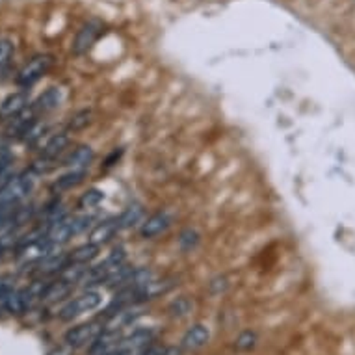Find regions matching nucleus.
<instances>
[{"label":"nucleus","instance_id":"nucleus-1","mask_svg":"<svg viewBox=\"0 0 355 355\" xmlns=\"http://www.w3.org/2000/svg\"><path fill=\"white\" fill-rule=\"evenodd\" d=\"M34 190V173H19L8 182V187L0 192V209H15L24 199L28 198V193Z\"/></svg>","mask_w":355,"mask_h":355},{"label":"nucleus","instance_id":"nucleus-2","mask_svg":"<svg viewBox=\"0 0 355 355\" xmlns=\"http://www.w3.org/2000/svg\"><path fill=\"white\" fill-rule=\"evenodd\" d=\"M54 58L51 54H40V56H34V58L30 60L28 64L23 65V69L17 73V82L19 87H23V89H28L35 84V82H40L43 76L47 75L49 69L53 67Z\"/></svg>","mask_w":355,"mask_h":355},{"label":"nucleus","instance_id":"nucleus-3","mask_svg":"<svg viewBox=\"0 0 355 355\" xmlns=\"http://www.w3.org/2000/svg\"><path fill=\"white\" fill-rule=\"evenodd\" d=\"M101 302H103V297H101L99 292H95V291L84 292V294L73 297L67 305L62 307V311L58 313L60 320L62 322L75 320V318L86 315V313H89V311H95V309L101 305Z\"/></svg>","mask_w":355,"mask_h":355},{"label":"nucleus","instance_id":"nucleus-4","mask_svg":"<svg viewBox=\"0 0 355 355\" xmlns=\"http://www.w3.org/2000/svg\"><path fill=\"white\" fill-rule=\"evenodd\" d=\"M105 329L106 327L103 322H87V324L71 327L69 331L65 333L64 340L65 344H69L71 348H80L86 344H94Z\"/></svg>","mask_w":355,"mask_h":355},{"label":"nucleus","instance_id":"nucleus-5","mask_svg":"<svg viewBox=\"0 0 355 355\" xmlns=\"http://www.w3.org/2000/svg\"><path fill=\"white\" fill-rule=\"evenodd\" d=\"M30 105L28 94L26 92H15L8 95L6 99L0 103V121L10 123L17 116H21Z\"/></svg>","mask_w":355,"mask_h":355},{"label":"nucleus","instance_id":"nucleus-6","mask_svg":"<svg viewBox=\"0 0 355 355\" xmlns=\"http://www.w3.org/2000/svg\"><path fill=\"white\" fill-rule=\"evenodd\" d=\"M76 234L75 216H64L58 221H54L47 227V239L56 245L67 244Z\"/></svg>","mask_w":355,"mask_h":355},{"label":"nucleus","instance_id":"nucleus-7","mask_svg":"<svg viewBox=\"0 0 355 355\" xmlns=\"http://www.w3.org/2000/svg\"><path fill=\"white\" fill-rule=\"evenodd\" d=\"M101 34V24L97 21H89L78 30V34L75 37V43H73V53L75 54H84L87 53L92 45H94L97 37Z\"/></svg>","mask_w":355,"mask_h":355},{"label":"nucleus","instance_id":"nucleus-8","mask_svg":"<svg viewBox=\"0 0 355 355\" xmlns=\"http://www.w3.org/2000/svg\"><path fill=\"white\" fill-rule=\"evenodd\" d=\"M60 103H62V89L60 87H49L30 106L35 112V116H41V114H49V112L56 110Z\"/></svg>","mask_w":355,"mask_h":355},{"label":"nucleus","instance_id":"nucleus-9","mask_svg":"<svg viewBox=\"0 0 355 355\" xmlns=\"http://www.w3.org/2000/svg\"><path fill=\"white\" fill-rule=\"evenodd\" d=\"M169 225H171V218L168 212H155L141 223L140 234L144 239H155L158 234H162Z\"/></svg>","mask_w":355,"mask_h":355},{"label":"nucleus","instance_id":"nucleus-10","mask_svg":"<svg viewBox=\"0 0 355 355\" xmlns=\"http://www.w3.org/2000/svg\"><path fill=\"white\" fill-rule=\"evenodd\" d=\"M95 160V151L89 146H78L64 158V166L69 169H87Z\"/></svg>","mask_w":355,"mask_h":355},{"label":"nucleus","instance_id":"nucleus-11","mask_svg":"<svg viewBox=\"0 0 355 355\" xmlns=\"http://www.w3.org/2000/svg\"><path fill=\"white\" fill-rule=\"evenodd\" d=\"M73 286L75 283H71V281L64 279V277H60L56 281H51L43 292V297H41V302H47V303H56L60 300H65V297L69 296L71 292H73Z\"/></svg>","mask_w":355,"mask_h":355},{"label":"nucleus","instance_id":"nucleus-12","mask_svg":"<svg viewBox=\"0 0 355 355\" xmlns=\"http://www.w3.org/2000/svg\"><path fill=\"white\" fill-rule=\"evenodd\" d=\"M2 305H4V309H6L10 315H24V313L34 305V302L30 300L26 288H23V291H13L12 294L2 302Z\"/></svg>","mask_w":355,"mask_h":355},{"label":"nucleus","instance_id":"nucleus-13","mask_svg":"<svg viewBox=\"0 0 355 355\" xmlns=\"http://www.w3.org/2000/svg\"><path fill=\"white\" fill-rule=\"evenodd\" d=\"M116 233H119V227H117V218L116 220H105L97 223L94 229H92V233H89V239L87 242H92V244L103 245L106 242H110Z\"/></svg>","mask_w":355,"mask_h":355},{"label":"nucleus","instance_id":"nucleus-14","mask_svg":"<svg viewBox=\"0 0 355 355\" xmlns=\"http://www.w3.org/2000/svg\"><path fill=\"white\" fill-rule=\"evenodd\" d=\"M210 340V329L203 324H196L187 331L182 337V348L187 349H199Z\"/></svg>","mask_w":355,"mask_h":355},{"label":"nucleus","instance_id":"nucleus-15","mask_svg":"<svg viewBox=\"0 0 355 355\" xmlns=\"http://www.w3.org/2000/svg\"><path fill=\"white\" fill-rule=\"evenodd\" d=\"M86 175V169H69L67 173H64L54 181L53 192H67V190H73L80 182H84Z\"/></svg>","mask_w":355,"mask_h":355},{"label":"nucleus","instance_id":"nucleus-16","mask_svg":"<svg viewBox=\"0 0 355 355\" xmlns=\"http://www.w3.org/2000/svg\"><path fill=\"white\" fill-rule=\"evenodd\" d=\"M141 218H144V207H141L140 203L128 205L127 209L123 210L121 214H119V218H117V227H119V231L135 227V225L140 223Z\"/></svg>","mask_w":355,"mask_h":355},{"label":"nucleus","instance_id":"nucleus-17","mask_svg":"<svg viewBox=\"0 0 355 355\" xmlns=\"http://www.w3.org/2000/svg\"><path fill=\"white\" fill-rule=\"evenodd\" d=\"M71 144L69 132H58V135H53L47 140V144L43 146V153L41 155H45V157H53L58 158L62 153L67 149V146Z\"/></svg>","mask_w":355,"mask_h":355},{"label":"nucleus","instance_id":"nucleus-18","mask_svg":"<svg viewBox=\"0 0 355 355\" xmlns=\"http://www.w3.org/2000/svg\"><path fill=\"white\" fill-rule=\"evenodd\" d=\"M99 251L101 245L87 242L84 245H78L76 250H73L67 255H69V262H75V264H89L94 259L99 257Z\"/></svg>","mask_w":355,"mask_h":355},{"label":"nucleus","instance_id":"nucleus-19","mask_svg":"<svg viewBox=\"0 0 355 355\" xmlns=\"http://www.w3.org/2000/svg\"><path fill=\"white\" fill-rule=\"evenodd\" d=\"M45 135H47V123L35 119V121L26 128V132H24L21 140H23L26 146H35V144H40V141L43 140V136Z\"/></svg>","mask_w":355,"mask_h":355},{"label":"nucleus","instance_id":"nucleus-20","mask_svg":"<svg viewBox=\"0 0 355 355\" xmlns=\"http://www.w3.org/2000/svg\"><path fill=\"white\" fill-rule=\"evenodd\" d=\"M62 166L58 164V158H53V157H45V155H41L40 158H35L34 162L30 164V171L34 175H47V173H53L54 169Z\"/></svg>","mask_w":355,"mask_h":355},{"label":"nucleus","instance_id":"nucleus-21","mask_svg":"<svg viewBox=\"0 0 355 355\" xmlns=\"http://www.w3.org/2000/svg\"><path fill=\"white\" fill-rule=\"evenodd\" d=\"M13 54H15V45L12 40H0V76L4 75L12 64Z\"/></svg>","mask_w":355,"mask_h":355},{"label":"nucleus","instance_id":"nucleus-22","mask_svg":"<svg viewBox=\"0 0 355 355\" xmlns=\"http://www.w3.org/2000/svg\"><path fill=\"white\" fill-rule=\"evenodd\" d=\"M92 117H94V110H89V108L76 112V114H73V116L69 117V121H67V130H69V132L71 130L76 132V130L86 128L87 125L92 123Z\"/></svg>","mask_w":355,"mask_h":355},{"label":"nucleus","instance_id":"nucleus-23","mask_svg":"<svg viewBox=\"0 0 355 355\" xmlns=\"http://www.w3.org/2000/svg\"><path fill=\"white\" fill-rule=\"evenodd\" d=\"M103 199H105V193L101 192V190H97V188H92V190H87V192L82 193V198L78 199V207L84 210L97 209Z\"/></svg>","mask_w":355,"mask_h":355},{"label":"nucleus","instance_id":"nucleus-24","mask_svg":"<svg viewBox=\"0 0 355 355\" xmlns=\"http://www.w3.org/2000/svg\"><path fill=\"white\" fill-rule=\"evenodd\" d=\"M192 302L188 300V297H177V300H173V302L169 303V315L175 316V318H184V316L190 315V311H192Z\"/></svg>","mask_w":355,"mask_h":355},{"label":"nucleus","instance_id":"nucleus-25","mask_svg":"<svg viewBox=\"0 0 355 355\" xmlns=\"http://www.w3.org/2000/svg\"><path fill=\"white\" fill-rule=\"evenodd\" d=\"M199 239H201V236H199L198 231H193V229H187V231L181 234V239H179V245H181L184 251H190L199 244Z\"/></svg>","mask_w":355,"mask_h":355},{"label":"nucleus","instance_id":"nucleus-26","mask_svg":"<svg viewBox=\"0 0 355 355\" xmlns=\"http://www.w3.org/2000/svg\"><path fill=\"white\" fill-rule=\"evenodd\" d=\"M13 291H15V279L10 275H2L0 277V302H4Z\"/></svg>","mask_w":355,"mask_h":355},{"label":"nucleus","instance_id":"nucleus-27","mask_svg":"<svg viewBox=\"0 0 355 355\" xmlns=\"http://www.w3.org/2000/svg\"><path fill=\"white\" fill-rule=\"evenodd\" d=\"M257 343V335L251 331L242 333L239 338H236V348L239 349H251Z\"/></svg>","mask_w":355,"mask_h":355},{"label":"nucleus","instance_id":"nucleus-28","mask_svg":"<svg viewBox=\"0 0 355 355\" xmlns=\"http://www.w3.org/2000/svg\"><path fill=\"white\" fill-rule=\"evenodd\" d=\"M73 349L69 344H64V346H58V348H53L47 355H73Z\"/></svg>","mask_w":355,"mask_h":355}]
</instances>
